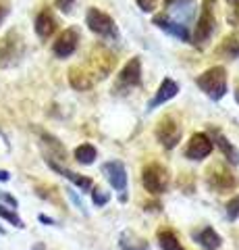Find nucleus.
Instances as JSON below:
<instances>
[{"label": "nucleus", "mask_w": 239, "mask_h": 250, "mask_svg": "<svg viewBox=\"0 0 239 250\" xmlns=\"http://www.w3.org/2000/svg\"><path fill=\"white\" fill-rule=\"evenodd\" d=\"M214 31H217V0H202V9H200V17L189 44H196L202 48L210 42Z\"/></svg>", "instance_id": "obj_2"}, {"label": "nucleus", "mask_w": 239, "mask_h": 250, "mask_svg": "<svg viewBox=\"0 0 239 250\" xmlns=\"http://www.w3.org/2000/svg\"><path fill=\"white\" fill-rule=\"evenodd\" d=\"M67 196H69V198H71V202H73V205H75L77 208H79V210H81V213H83V215H88V210H86V207H83V202H81V198H79V196H77V194H75L73 190H67Z\"/></svg>", "instance_id": "obj_29"}, {"label": "nucleus", "mask_w": 239, "mask_h": 250, "mask_svg": "<svg viewBox=\"0 0 239 250\" xmlns=\"http://www.w3.org/2000/svg\"><path fill=\"white\" fill-rule=\"evenodd\" d=\"M42 140H46V144H48L50 148H52V150H55L56 152V156H60V161H63L65 159V148H63V144H60L58 142V140L56 138H52V136H48V134H42Z\"/></svg>", "instance_id": "obj_25"}, {"label": "nucleus", "mask_w": 239, "mask_h": 250, "mask_svg": "<svg viewBox=\"0 0 239 250\" xmlns=\"http://www.w3.org/2000/svg\"><path fill=\"white\" fill-rule=\"evenodd\" d=\"M46 163H48V167L52 169V171H56L58 175H63L65 179H69L71 184H75L79 190H83V192H90L92 188H94V182H92L90 177H83V175H79V173H75V171H71V169H67V167H63V165H58L56 161H52V159H46Z\"/></svg>", "instance_id": "obj_16"}, {"label": "nucleus", "mask_w": 239, "mask_h": 250, "mask_svg": "<svg viewBox=\"0 0 239 250\" xmlns=\"http://www.w3.org/2000/svg\"><path fill=\"white\" fill-rule=\"evenodd\" d=\"M0 217H2L4 221H9L11 225H15V228H19V229L25 228V223H23V219H21L17 213H15L13 208H6V207L2 205V202H0Z\"/></svg>", "instance_id": "obj_23"}, {"label": "nucleus", "mask_w": 239, "mask_h": 250, "mask_svg": "<svg viewBox=\"0 0 239 250\" xmlns=\"http://www.w3.org/2000/svg\"><path fill=\"white\" fill-rule=\"evenodd\" d=\"M233 94H235V103L239 104V82H237V85H235V92H233Z\"/></svg>", "instance_id": "obj_35"}, {"label": "nucleus", "mask_w": 239, "mask_h": 250, "mask_svg": "<svg viewBox=\"0 0 239 250\" xmlns=\"http://www.w3.org/2000/svg\"><path fill=\"white\" fill-rule=\"evenodd\" d=\"M158 244L163 250H185L173 231H158Z\"/></svg>", "instance_id": "obj_22"}, {"label": "nucleus", "mask_w": 239, "mask_h": 250, "mask_svg": "<svg viewBox=\"0 0 239 250\" xmlns=\"http://www.w3.org/2000/svg\"><path fill=\"white\" fill-rule=\"evenodd\" d=\"M219 52H225L227 57L237 59V52H239V42H237V38H235V36L225 38V40H222V44H221V48H219Z\"/></svg>", "instance_id": "obj_24"}, {"label": "nucleus", "mask_w": 239, "mask_h": 250, "mask_svg": "<svg viewBox=\"0 0 239 250\" xmlns=\"http://www.w3.org/2000/svg\"><path fill=\"white\" fill-rule=\"evenodd\" d=\"M73 4H75V0H56V6H58V9L63 11L65 15H69V13H71Z\"/></svg>", "instance_id": "obj_30"}, {"label": "nucleus", "mask_w": 239, "mask_h": 250, "mask_svg": "<svg viewBox=\"0 0 239 250\" xmlns=\"http://www.w3.org/2000/svg\"><path fill=\"white\" fill-rule=\"evenodd\" d=\"M92 200H94V205H96V207H104L106 202L110 200V194H109V192H104V190H100V188H96V190L92 192Z\"/></svg>", "instance_id": "obj_27"}, {"label": "nucleus", "mask_w": 239, "mask_h": 250, "mask_svg": "<svg viewBox=\"0 0 239 250\" xmlns=\"http://www.w3.org/2000/svg\"><path fill=\"white\" fill-rule=\"evenodd\" d=\"M56 17L52 15L50 9H42L40 13H37V17H36V23H34V29H36V34L37 38H42V40H48V38L56 31Z\"/></svg>", "instance_id": "obj_17"}, {"label": "nucleus", "mask_w": 239, "mask_h": 250, "mask_svg": "<svg viewBox=\"0 0 239 250\" xmlns=\"http://www.w3.org/2000/svg\"><path fill=\"white\" fill-rule=\"evenodd\" d=\"M210 140H212V142H217V144H219L222 156H225V159L231 163V165H239V150H237V148H235L233 144H231V140H229V138L222 136L219 129H212Z\"/></svg>", "instance_id": "obj_18"}, {"label": "nucleus", "mask_w": 239, "mask_h": 250, "mask_svg": "<svg viewBox=\"0 0 239 250\" xmlns=\"http://www.w3.org/2000/svg\"><path fill=\"white\" fill-rule=\"evenodd\" d=\"M142 83V61L140 57H133L127 61V65L121 69V73L117 77V83H114V90L125 94L131 88H137Z\"/></svg>", "instance_id": "obj_8"}, {"label": "nucleus", "mask_w": 239, "mask_h": 250, "mask_svg": "<svg viewBox=\"0 0 239 250\" xmlns=\"http://www.w3.org/2000/svg\"><path fill=\"white\" fill-rule=\"evenodd\" d=\"M23 38L17 29H11L2 40H0V67L6 69V67H13L17 65L23 57Z\"/></svg>", "instance_id": "obj_6"}, {"label": "nucleus", "mask_w": 239, "mask_h": 250, "mask_svg": "<svg viewBox=\"0 0 239 250\" xmlns=\"http://www.w3.org/2000/svg\"><path fill=\"white\" fill-rule=\"evenodd\" d=\"M194 240H196L204 250H219L221 244H222L221 236H219V233L214 231L212 228H204V229L196 231V233H194Z\"/></svg>", "instance_id": "obj_19"}, {"label": "nucleus", "mask_w": 239, "mask_h": 250, "mask_svg": "<svg viewBox=\"0 0 239 250\" xmlns=\"http://www.w3.org/2000/svg\"><path fill=\"white\" fill-rule=\"evenodd\" d=\"M177 94H179V83H177L175 80H171V77H165L163 83H160L158 92L154 94V98L148 103V111H154V108H158L160 104L168 103L171 98H175Z\"/></svg>", "instance_id": "obj_15"}, {"label": "nucleus", "mask_w": 239, "mask_h": 250, "mask_svg": "<svg viewBox=\"0 0 239 250\" xmlns=\"http://www.w3.org/2000/svg\"><path fill=\"white\" fill-rule=\"evenodd\" d=\"M137 6L144 11V13H152L154 9H156V4H158V0H135Z\"/></svg>", "instance_id": "obj_28"}, {"label": "nucleus", "mask_w": 239, "mask_h": 250, "mask_svg": "<svg viewBox=\"0 0 239 250\" xmlns=\"http://www.w3.org/2000/svg\"><path fill=\"white\" fill-rule=\"evenodd\" d=\"M37 219H40L42 223H48V225H56V221H55V219H50V217H46V215H40Z\"/></svg>", "instance_id": "obj_33"}, {"label": "nucleus", "mask_w": 239, "mask_h": 250, "mask_svg": "<svg viewBox=\"0 0 239 250\" xmlns=\"http://www.w3.org/2000/svg\"><path fill=\"white\" fill-rule=\"evenodd\" d=\"M198 88L210 100H221L227 94V69L221 65L206 69L198 77Z\"/></svg>", "instance_id": "obj_3"}, {"label": "nucleus", "mask_w": 239, "mask_h": 250, "mask_svg": "<svg viewBox=\"0 0 239 250\" xmlns=\"http://www.w3.org/2000/svg\"><path fill=\"white\" fill-rule=\"evenodd\" d=\"M163 15L168 19L177 21V23L187 25L191 15H194V0H166V6H165Z\"/></svg>", "instance_id": "obj_12"}, {"label": "nucleus", "mask_w": 239, "mask_h": 250, "mask_svg": "<svg viewBox=\"0 0 239 250\" xmlns=\"http://www.w3.org/2000/svg\"><path fill=\"white\" fill-rule=\"evenodd\" d=\"M119 244H121V250H150L148 242H146L144 238H140L135 231H131V229H125L121 233Z\"/></svg>", "instance_id": "obj_20"}, {"label": "nucleus", "mask_w": 239, "mask_h": 250, "mask_svg": "<svg viewBox=\"0 0 239 250\" xmlns=\"http://www.w3.org/2000/svg\"><path fill=\"white\" fill-rule=\"evenodd\" d=\"M73 154H75L77 163H81V165H92V163L96 161V156H98V150L92 144H81V146L75 148Z\"/></svg>", "instance_id": "obj_21"}, {"label": "nucleus", "mask_w": 239, "mask_h": 250, "mask_svg": "<svg viewBox=\"0 0 239 250\" xmlns=\"http://www.w3.org/2000/svg\"><path fill=\"white\" fill-rule=\"evenodd\" d=\"M229 6H231V11H233V17H231V21L237 23L239 21V0H227Z\"/></svg>", "instance_id": "obj_31"}, {"label": "nucleus", "mask_w": 239, "mask_h": 250, "mask_svg": "<svg viewBox=\"0 0 239 250\" xmlns=\"http://www.w3.org/2000/svg\"><path fill=\"white\" fill-rule=\"evenodd\" d=\"M114 65H117V54L104 46H98L96 50H92L83 65H75L69 69V83L75 90H90L92 85L102 82L106 75H110Z\"/></svg>", "instance_id": "obj_1"}, {"label": "nucleus", "mask_w": 239, "mask_h": 250, "mask_svg": "<svg viewBox=\"0 0 239 250\" xmlns=\"http://www.w3.org/2000/svg\"><path fill=\"white\" fill-rule=\"evenodd\" d=\"M32 250H44V244H36Z\"/></svg>", "instance_id": "obj_36"}, {"label": "nucleus", "mask_w": 239, "mask_h": 250, "mask_svg": "<svg viewBox=\"0 0 239 250\" xmlns=\"http://www.w3.org/2000/svg\"><path fill=\"white\" fill-rule=\"evenodd\" d=\"M0 233H2V236H4V233H6V231H4V228H0Z\"/></svg>", "instance_id": "obj_37"}, {"label": "nucleus", "mask_w": 239, "mask_h": 250, "mask_svg": "<svg viewBox=\"0 0 239 250\" xmlns=\"http://www.w3.org/2000/svg\"><path fill=\"white\" fill-rule=\"evenodd\" d=\"M154 134H156V140L166 148V150H171V148H175L177 144H179V140L183 136L181 121L177 119L175 115H166V117H163V119L158 121Z\"/></svg>", "instance_id": "obj_7"}, {"label": "nucleus", "mask_w": 239, "mask_h": 250, "mask_svg": "<svg viewBox=\"0 0 239 250\" xmlns=\"http://www.w3.org/2000/svg\"><path fill=\"white\" fill-rule=\"evenodd\" d=\"M237 59H239V52H237Z\"/></svg>", "instance_id": "obj_38"}, {"label": "nucleus", "mask_w": 239, "mask_h": 250, "mask_svg": "<svg viewBox=\"0 0 239 250\" xmlns=\"http://www.w3.org/2000/svg\"><path fill=\"white\" fill-rule=\"evenodd\" d=\"M154 25L160 27L163 31H166L168 36L177 38V40H181V42H187V44L191 42L189 25H183V23H177V21H173V19H168V17H165L163 13L154 17Z\"/></svg>", "instance_id": "obj_13"}, {"label": "nucleus", "mask_w": 239, "mask_h": 250, "mask_svg": "<svg viewBox=\"0 0 239 250\" xmlns=\"http://www.w3.org/2000/svg\"><path fill=\"white\" fill-rule=\"evenodd\" d=\"M86 25L90 27V31H94L96 36L104 38V40H117L119 38V27L110 15H106L104 11L92 6L86 13Z\"/></svg>", "instance_id": "obj_4"}, {"label": "nucleus", "mask_w": 239, "mask_h": 250, "mask_svg": "<svg viewBox=\"0 0 239 250\" xmlns=\"http://www.w3.org/2000/svg\"><path fill=\"white\" fill-rule=\"evenodd\" d=\"M208 184H210L214 190L225 192V190H231V188L237 186V179L222 165H214V167L208 169Z\"/></svg>", "instance_id": "obj_14"}, {"label": "nucleus", "mask_w": 239, "mask_h": 250, "mask_svg": "<svg viewBox=\"0 0 239 250\" xmlns=\"http://www.w3.org/2000/svg\"><path fill=\"white\" fill-rule=\"evenodd\" d=\"M104 177L110 182V186L114 188V190L119 192V200L121 202H125L127 200V169L125 165H123L121 161H109V163H104Z\"/></svg>", "instance_id": "obj_9"}, {"label": "nucleus", "mask_w": 239, "mask_h": 250, "mask_svg": "<svg viewBox=\"0 0 239 250\" xmlns=\"http://www.w3.org/2000/svg\"><path fill=\"white\" fill-rule=\"evenodd\" d=\"M9 179H11L9 171H2V169H0V182H9Z\"/></svg>", "instance_id": "obj_34"}, {"label": "nucleus", "mask_w": 239, "mask_h": 250, "mask_svg": "<svg viewBox=\"0 0 239 250\" xmlns=\"http://www.w3.org/2000/svg\"><path fill=\"white\" fill-rule=\"evenodd\" d=\"M142 184L150 194H165L171 184V175L165 165L160 163H150L142 171Z\"/></svg>", "instance_id": "obj_5"}, {"label": "nucleus", "mask_w": 239, "mask_h": 250, "mask_svg": "<svg viewBox=\"0 0 239 250\" xmlns=\"http://www.w3.org/2000/svg\"><path fill=\"white\" fill-rule=\"evenodd\" d=\"M212 148H214V142L210 140V136L200 131V134H194L189 138L187 146H185V156L189 161H204L212 152Z\"/></svg>", "instance_id": "obj_11"}, {"label": "nucleus", "mask_w": 239, "mask_h": 250, "mask_svg": "<svg viewBox=\"0 0 239 250\" xmlns=\"http://www.w3.org/2000/svg\"><path fill=\"white\" fill-rule=\"evenodd\" d=\"M77 44H79V29L67 27L60 31V36L55 40V44H52V52H55L58 59H67L77 50Z\"/></svg>", "instance_id": "obj_10"}, {"label": "nucleus", "mask_w": 239, "mask_h": 250, "mask_svg": "<svg viewBox=\"0 0 239 250\" xmlns=\"http://www.w3.org/2000/svg\"><path fill=\"white\" fill-rule=\"evenodd\" d=\"M6 15H9V9H6L4 4H0V25H2V21H4Z\"/></svg>", "instance_id": "obj_32"}, {"label": "nucleus", "mask_w": 239, "mask_h": 250, "mask_svg": "<svg viewBox=\"0 0 239 250\" xmlns=\"http://www.w3.org/2000/svg\"><path fill=\"white\" fill-rule=\"evenodd\" d=\"M237 217H239V194L227 202V219L229 221H237Z\"/></svg>", "instance_id": "obj_26"}]
</instances>
